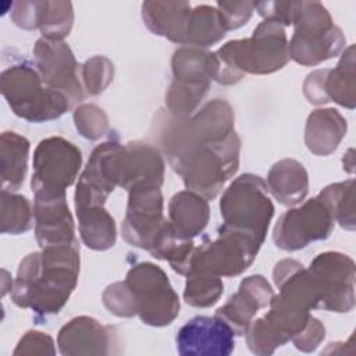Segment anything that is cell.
<instances>
[{"label":"cell","mask_w":356,"mask_h":356,"mask_svg":"<svg viewBox=\"0 0 356 356\" xmlns=\"http://www.w3.org/2000/svg\"><path fill=\"white\" fill-rule=\"evenodd\" d=\"M135 314L143 324L164 327L179 314V298L167 274L150 261L132 266L124 280Z\"/></svg>","instance_id":"6"},{"label":"cell","mask_w":356,"mask_h":356,"mask_svg":"<svg viewBox=\"0 0 356 356\" xmlns=\"http://www.w3.org/2000/svg\"><path fill=\"white\" fill-rule=\"evenodd\" d=\"M234 110L214 99L186 118L160 110L154 120L157 139L172 170L188 191L214 199L239 167L241 140Z\"/></svg>","instance_id":"1"},{"label":"cell","mask_w":356,"mask_h":356,"mask_svg":"<svg viewBox=\"0 0 356 356\" xmlns=\"http://www.w3.org/2000/svg\"><path fill=\"white\" fill-rule=\"evenodd\" d=\"M261 245L253 234L222 224L214 241L204 238L200 246H195L189 273L202 271L217 277L239 275L253 263Z\"/></svg>","instance_id":"8"},{"label":"cell","mask_w":356,"mask_h":356,"mask_svg":"<svg viewBox=\"0 0 356 356\" xmlns=\"http://www.w3.org/2000/svg\"><path fill=\"white\" fill-rule=\"evenodd\" d=\"M39 11H40V1H19V3H15V8L11 17L18 26L32 31L38 28Z\"/></svg>","instance_id":"39"},{"label":"cell","mask_w":356,"mask_h":356,"mask_svg":"<svg viewBox=\"0 0 356 356\" xmlns=\"http://www.w3.org/2000/svg\"><path fill=\"white\" fill-rule=\"evenodd\" d=\"M29 140L13 131H6L0 138L1 184L3 189L17 191L24 184L28 170Z\"/></svg>","instance_id":"23"},{"label":"cell","mask_w":356,"mask_h":356,"mask_svg":"<svg viewBox=\"0 0 356 356\" xmlns=\"http://www.w3.org/2000/svg\"><path fill=\"white\" fill-rule=\"evenodd\" d=\"M18 355H56L54 341L50 335L40 331H28L18 341L14 352Z\"/></svg>","instance_id":"37"},{"label":"cell","mask_w":356,"mask_h":356,"mask_svg":"<svg viewBox=\"0 0 356 356\" xmlns=\"http://www.w3.org/2000/svg\"><path fill=\"white\" fill-rule=\"evenodd\" d=\"M114 65L104 56H95L81 67V78L86 92L92 96L100 95L113 81Z\"/></svg>","instance_id":"32"},{"label":"cell","mask_w":356,"mask_h":356,"mask_svg":"<svg viewBox=\"0 0 356 356\" xmlns=\"http://www.w3.org/2000/svg\"><path fill=\"white\" fill-rule=\"evenodd\" d=\"M235 334L220 317L196 316L186 321L175 337L182 356H228L235 349Z\"/></svg>","instance_id":"14"},{"label":"cell","mask_w":356,"mask_h":356,"mask_svg":"<svg viewBox=\"0 0 356 356\" xmlns=\"http://www.w3.org/2000/svg\"><path fill=\"white\" fill-rule=\"evenodd\" d=\"M35 234L39 246H56L76 242L72 214L67 196L33 199Z\"/></svg>","instance_id":"17"},{"label":"cell","mask_w":356,"mask_h":356,"mask_svg":"<svg viewBox=\"0 0 356 356\" xmlns=\"http://www.w3.org/2000/svg\"><path fill=\"white\" fill-rule=\"evenodd\" d=\"M217 8L221 14L224 26L228 32V31L241 28L250 19L253 10H254V3H250V1H241V3L218 1Z\"/></svg>","instance_id":"36"},{"label":"cell","mask_w":356,"mask_h":356,"mask_svg":"<svg viewBox=\"0 0 356 356\" xmlns=\"http://www.w3.org/2000/svg\"><path fill=\"white\" fill-rule=\"evenodd\" d=\"M266 185L278 203L296 206L309 192V175L298 160L282 159L270 168Z\"/></svg>","instance_id":"20"},{"label":"cell","mask_w":356,"mask_h":356,"mask_svg":"<svg viewBox=\"0 0 356 356\" xmlns=\"http://www.w3.org/2000/svg\"><path fill=\"white\" fill-rule=\"evenodd\" d=\"M82 242L93 250H107L115 245L117 227L104 206L75 209Z\"/></svg>","instance_id":"24"},{"label":"cell","mask_w":356,"mask_h":356,"mask_svg":"<svg viewBox=\"0 0 356 356\" xmlns=\"http://www.w3.org/2000/svg\"><path fill=\"white\" fill-rule=\"evenodd\" d=\"M210 83L172 81L165 93V106L170 114L177 118H186L197 110L209 92Z\"/></svg>","instance_id":"28"},{"label":"cell","mask_w":356,"mask_h":356,"mask_svg":"<svg viewBox=\"0 0 356 356\" xmlns=\"http://www.w3.org/2000/svg\"><path fill=\"white\" fill-rule=\"evenodd\" d=\"M334 225L335 220L331 210L317 195L302 206L281 214L273 229V241L277 248L293 252L312 242L327 239Z\"/></svg>","instance_id":"10"},{"label":"cell","mask_w":356,"mask_h":356,"mask_svg":"<svg viewBox=\"0 0 356 356\" xmlns=\"http://www.w3.org/2000/svg\"><path fill=\"white\" fill-rule=\"evenodd\" d=\"M72 22L74 11L70 1H40L38 28L44 39L63 40L68 36Z\"/></svg>","instance_id":"30"},{"label":"cell","mask_w":356,"mask_h":356,"mask_svg":"<svg viewBox=\"0 0 356 356\" xmlns=\"http://www.w3.org/2000/svg\"><path fill=\"white\" fill-rule=\"evenodd\" d=\"M160 188L157 185H138L128 191L121 232L124 239L135 248L147 250L167 221L163 214Z\"/></svg>","instance_id":"12"},{"label":"cell","mask_w":356,"mask_h":356,"mask_svg":"<svg viewBox=\"0 0 356 356\" xmlns=\"http://www.w3.org/2000/svg\"><path fill=\"white\" fill-rule=\"evenodd\" d=\"M172 75L175 81L210 83L218 75V58L216 53L184 46L174 51L171 58Z\"/></svg>","instance_id":"22"},{"label":"cell","mask_w":356,"mask_h":356,"mask_svg":"<svg viewBox=\"0 0 356 356\" xmlns=\"http://www.w3.org/2000/svg\"><path fill=\"white\" fill-rule=\"evenodd\" d=\"M355 46L350 44L332 70H324L323 92L327 103L335 102L342 107L355 108Z\"/></svg>","instance_id":"25"},{"label":"cell","mask_w":356,"mask_h":356,"mask_svg":"<svg viewBox=\"0 0 356 356\" xmlns=\"http://www.w3.org/2000/svg\"><path fill=\"white\" fill-rule=\"evenodd\" d=\"M33 57L46 86L65 95L72 106L83 100L85 93L78 76L79 64L67 43L40 38L35 43Z\"/></svg>","instance_id":"13"},{"label":"cell","mask_w":356,"mask_h":356,"mask_svg":"<svg viewBox=\"0 0 356 356\" xmlns=\"http://www.w3.org/2000/svg\"><path fill=\"white\" fill-rule=\"evenodd\" d=\"M33 224V210L29 200L22 195L1 189V232L13 235L24 234Z\"/></svg>","instance_id":"29"},{"label":"cell","mask_w":356,"mask_h":356,"mask_svg":"<svg viewBox=\"0 0 356 356\" xmlns=\"http://www.w3.org/2000/svg\"><path fill=\"white\" fill-rule=\"evenodd\" d=\"M78 241L43 248L21 260L11 299L19 307L32 309L36 318H46L65 306L78 284Z\"/></svg>","instance_id":"2"},{"label":"cell","mask_w":356,"mask_h":356,"mask_svg":"<svg viewBox=\"0 0 356 356\" xmlns=\"http://www.w3.org/2000/svg\"><path fill=\"white\" fill-rule=\"evenodd\" d=\"M82 153L70 140L50 136L36 146L33 153V174L31 188L35 197L67 196L81 170Z\"/></svg>","instance_id":"9"},{"label":"cell","mask_w":356,"mask_h":356,"mask_svg":"<svg viewBox=\"0 0 356 356\" xmlns=\"http://www.w3.org/2000/svg\"><path fill=\"white\" fill-rule=\"evenodd\" d=\"M74 122L81 136L89 140L100 139L108 131L106 113L96 104H81L74 111Z\"/></svg>","instance_id":"33"},{"label":"cell","mask_w":356,"mask_h":356,"mask_svg":"<svg viewBox=\"0 0 356 356\" xmlns=\"http://www.w3.org/2000/svg\"><path fill=\"white\" fill-rule=\"evenodd\" d=\"M102 299H103L104 307L114 316H118V317L136 316L132 300H131V295L124 281H117L110 284L104 289Z\"/></svg>","instance_id":"34"},{"label":"cell","mask_w":356,"mask_h":356,"mask_svg":"<svg viewBox=\"0 0 356 356\" xmlns=\"http://www.w3.org/2000/svg\"><path fill=\"white\" fill-rule=\"evenodd\" d=\"M320 199L331 210L334 220L345 229L353 231L356 227L355 217V181L348 179L325 186L320 193Z\"/></svg>","instance_id":"27"},{"label":"cell","mask_w":356,"mask_h":356,"mask_svg":"<svg viewBox=\"0 0 356 356\" xmlns=\"http://www.w3.org/2000/svg\"><path fill=\"white\" fill-rule=\"evenodd\" d=\"M274 291L263 275H249L242 280L238 291L217 309L216 314L224 320L235 335H245L259 310L270 305Z\"/></svg>","instance_id":"16"},{"label":"cell","mask_w":356,"mask_h":356,"mask_svg":"<svg viewBox=\"0 0 356 356\" xmlns=\"http://www.w3.org/2000/svg\"><path fill=\"white\" fill-rule=\"evenodd\" d=\"M295 31L288 43L289 58L309 67L337 57L345 47V36L332 22L327 8L317 1H300Z\"/></svg>","instance_id":"5"},{"label":"cell","mask_w":356,"mask_h":356,"mask_svg":"<svg viewBox=\"0 0 356 356\" xmlns=\"http://www.w3.org/2000/svg\"><path fill=\"white\" fill-rule=\"evenodd\" d=\"M210 220L207 199L192 192L181 191L168 203V221L185 238L193 239L202 234Z\"/></svg>","instance_id":"21"},{"label":"cell","mask_w":356,"mask_h":356,"mask_svg":"<svg viewBox=\"0 0 356 356\" xmlns=\"http://www.w3.org/2000/svg\"><path fill=\"white\" fill-rule=\"evenodd\" d=\"M300 1H264L254 3V8L266 21L278 25H292L296 19Z\"/></svg>","instance_id":"35"},{"label":"cell","mask_w":356,"mask_h":356,"mask_svg":"<svg viewBox=\"0 0 356 356\" xmlns=\"http://www.w3.org/2000/svg\"><path fill=\"white\" fill-rule=\"evenodd\" d=\"M0 88L13 113L29 122L56 120L72 107L70 99L46 86L39 72L28 63L6 68Z\"/></svg>","instance_id":"4"},{"label":"cell","mask_w":356,"mask_h":356,"mask_svg":"<svg viewBox=\"0 0 356 356\" xmlns=\"http://www.w3.org/2000/svg\"><path fill=\"white\" fill-rule=\"evenodd\" d=\"M216 56L220 65L216 81L222 85L236 83L246 74H273L289 60L286 35L281 25L264 19L250 38L229 40Z\"/></svg>","instance_id":"3"},{"label":"cell","mask_w":356,"mask_h":356,"mask_svg":"<svg viewBox=\"0 0 356 356\" xmlns=\"http://www.w3.org/2000/svg\"><path fill=\"white\" fill-rule=\"evenodd\" d=\"M222 291L224 284L220 277L209 273L192 271L186 275L184 300L193 307H210L218 302Z\"/></svg>","instance_id":"31"},{"label":"cell","mask_w":356,"mask_h":356,"mask_svg":"<svg viewBox=\"0 0 356 356\" xmlns=\"http://www.w3.org/2000/svg\"><path fill=\"white\" fill-rule=\"evenodd\" d=\"M346 129V120L338 110L317 108L309 114L306 121V147L316 156H328L338 149Z\"/></svg>","instance_id":"18"},{"label":"cell","mask_w":356,"mask_h":356,"mask_svg":"<svg viewBox=\"0 0 356 356\" xmlns=\"http://www.w3.org/2000/svg\"><path fill=\"white\" fill-rule=\"evenodd\" d=\"M220 211L224 224L248 231L263 243L274 216V206L263 178L242 174L224 191Z\"/></svg>","instance_id":"7"},{"label":"cell","mask_w":356,"mask_h":356,"mask_svg":"<svg viewBox=\"0 0 356 356\" xmlns=\"http://www.w3.org/2000/svg\"><path fill=\"white\" fill-rule=\"evenodd\" d=\"M325 338V328L320 320L310 316L306 327L291 341L300 352H313Z\"/></svg>","instance_id":"38"},{"label":"cell","mask_w":356,"mask_h":356,"mask_svg":"<svg viewBox=\"0 0 356 356\" xmlns=\"http://www.w3.org/2000/svg\"><path fill=\"white\" fill-rule=\"evenodd\" d=\"M320 291V309L349 313L355 307V261L339 252L317 254L309 266Z\"/></svg>","instance_id":"11"},{"label":"cell","mask_w":356,"mask_h":356,"mask_svg":"<svg viewBox=\"0 0 356 356\" xmlns=\"http://www.w3.org/2000/svg\"><path fill=\"white\" fill-rule=\"evenodd\" d=\"M227 33L218 8L197 6L191 8L184 44L189 47H209L220 42Z\"/></svg>","instance_id":"26"},{"label":"cell","mask_w":356,"mask_h":356,"mask_svg":"<svg viewBox=\"0 0 356 356\" xmlns=\"http://www.w3.org/2000/svg\"><path fill=\"white\" fill-rule=\"evenodd\" d=\"M57 345L64 356L111 355L117 346V330L103 325L93 317H74L60 328Z\"/></svg>","instance_id":"15"},{"label":"cell","mask_w":356,"mask_h":356,"mask_svg":"<svg viewBox=\"0 0 356 356\" xmlns=\"http://www.w3.org/2000/svg\"><path fill=\"white\" fill-rule=\"evenodd\" d=\"M191 4L184 1H145L142 18L150 32L184 44Z\"/></svg>","instance_id":"19"}]
</instances>
